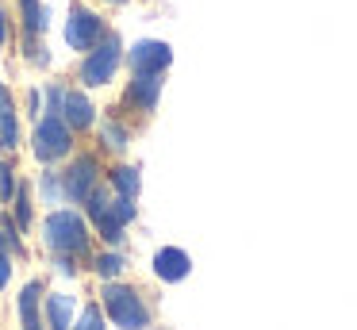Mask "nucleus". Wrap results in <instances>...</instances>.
Returning <instances> with one entry per match:
<instances>
[{
  "mask_svg": "<svg viewBox=\"0 0 357 330\" xmlns=\"http://www.w3.org/2000/svg\"><path fill=\"white\" fill-rule=\"evenodd\" d=\"M43 238L54 253L62 257H89V227L77 211H66V207H54L43 223Z\"/></svg>",
  "mask_w": 357,
  "mask_h": 330,
  "instance_id": "1",
  "label": "nucleus"
},
{
  "mask_svg": "<svg viewBox=\"0 0 357 330\" xmlns=\"http://www.w3.org/2000/svg\"><path fill=\"white\" fill-rule=\"evenodd\" d=\"M119 61H123V43H119V35L108 31L93 50H85V61H81V84H89V89L108 84L112 77H116Z\"/></svg>",
  "mask_w": 357,
  "mask_h": 330,
  "instance_id": "2",
  "label": "nucleus"
},
{
  "mask_svg": "<svg viewBox=\"0 0 357 330\" xmlns=\"http://www.w3.org/2000/svg\"><path fill=\"white\" fill-rule=\"evenodd\" d=\"M104 311L112 322H119L123 330H142L150 322V311L142 303V296L127 284H108L104 288Z\"/></svg>",
  "mask_w": 357,
  "mask_h": 330,
  "instance_id": "3",
  "label": "nucleus"
},
{
  "mask_svg": "<svg viewBox=\"0 0 357 330\" xmlns=\"http://www.w3.org/2000/svg\"><path fill=\"white\" fill-rule=\"evenodd\" d=\"M70 150H73L70 123L62 119V112H47L39 119V127H35V158L47 161V165H54V161L66 158Z\"/></svg>",
  "mask_w": 357,
  "mask_h": 330,
  "instance_id": "4",
  "label": "nucleus"
},
{
  "mask_svg": "<svg viewBox=\"0 0 357 330\" xmlns=\"http://www.w3.org/2000/svg\"><path fill=\"white\" fill-rule=\"evenodd\" d=\"M104 35H108V27H104V20L93 12V8H85V4L70 8V20H66V43H70L73 50H93Z\"/></svg>",
  "mask_w": 357,
  "mask_h": 330,
  "instance_id": "5",
  "label": "nucleus"
},
{
  "mask_svg": "<svg viewBox=\"0 0 357 330\" xmlns=\"http://www.w3.org/2000/svg\"><path fill=\"white\" fill-rule=\"evenodd\" d=\"M66 181V200H73V204H85L89 192L96 188V181H100V165H96V158H77L70 165V173H62Z\"/></svg>",
  "mask_w": 357,
  "mask_h": 330,
  "instance_id": "6",
  "label": "nucleus"
},
{
  "mask_svg": "<svg viewBox=\"0 0 357 330\" xmlns=\"http://www.w3.org/2000/svg\"><path fill=\"white\" fill-rule=\"evenodd\" d=\"M158 96H162V73H135V81H127L123 104L135 112H154Z\"/></svg>",
  "mask_w": 357,
  "mask_h": 330,
  "instance_id": "7",
  "label": "nucleus"
},
{
  "mask_svg": "<svg viewBox=\"0 0 357 330\" xmlns=\"http://www.w3.org/2000/svg\"><path fill=\"white\" fill-rule=\"evenodd\" d=\"M169 61H173V50L165 43H158V38H142V43H135V50H131L135 73H165Z\"/></svg>",
  "mask_w": 357,
  "mask_h": 330,
  "instance_id": "8",
  "label": "nucleus"
},
{
  "mask_svg": "<svg viewBox=\"0 0 357 330\" xmlns=\"http://www.w3.org/2000/svg\"><path fill=\"white\" fill-rule=\"evenodd\" d=\"M20 15H24V50L31 46V58L43 66L47 54H43V46H39V35L47 31V12H43L39 0H20Z\"/></svg>",
  "mask_w": 357,
  "mask_h": 330,
  "instance_id": "9",
  "label": "nucleus"
},
{
  "mask_svg": "<svg viewBox=\"0 0 357 330\" xmlns=\"http://www.w3.org/2000/svg\"><path fill=\"white\" fill-rule=\"evenodd\" d=\"M188 269H192V261H188L185 250H177V246H165V250L154 253V273L162 276V280H185Z\"/></svg>",
  "mask_w": 357,
  "mask_h": 330,
  "instance_id": "10",
  "label": "nucleus"
},
{
  "mask_svg": "<svg viewBox=\"0 0 357 330\" xmlns=\"http://www.w3.org/2000/svg\"><path fill=\"white\" fill-rule=\"evenodd\" d=\"M62 119L70 123V130H89L96 123V107L89 96H81V92H66L62 100Z\"/></svg>",
  "mask_w": 357,
  "mask_h": 330,
  "instance_id": "11",
  "label": "nucleus"
},
{
  "mask_svg": "<svg viewBox=\"0 0 357 330\" xmlns=\"http://www.w3.org/2000/svg\"><path fill=\"white\" fill-rule=\"evenodd\" d=\"M0 146L4 150L20 146V119H16V104H12L8 84H0Z\"/></svg>",
  "mask_w": 357,
  "mask_h": 330,
  "instance_id": "12",
  "label": "nucleus"
},
{
  "mask_svg": "<svg viewBox=\"0 0 357 330\" xmlns=\"http://www.w3.org/2000/svg\"><path fill=\"white\" fill-rule=\"evenodd\" d=\"M47 330H70L73 327V299L70 296H47V319H43Z\"/></svg>",
  "mask_w": 357,
  "mask_h": 330,
  "instance_id": "13",
  "label": "nucleus"
},
{
  "mask_svg": "<svg viewBox=\"0 0 357 330\" xmlns=\"http://www.w3.org/2000/svg\"><path fill=\"white\" fill-rule=\"evenodd\" d=\"M39 296H43V284L39 280H27V288L20 292V319H24V330H43Z\"/></svg>",
  "mask_w": 357,
  "mask_h": 330,
  "instance_id": "14",
  "label": "nucleus"
},
{
  "mask_svg": "<svg viewBox=\"0 0 357 330\" xmlns=\"http://www.w3.org/2000/svg\"><path fill=\"white\" fill-rule=\"evenodd\" d=\"M139 169H131V165H116L112 169V192L116 196H127V200H135L139 196Z\"/></svg>",
  "mask_w": 357,
  "mask_h": 330,
  "instance_id": "15",
  "label": "nucleus"
},
{
  "mask_svg": "<svg viewBox=\"0 0 357 330\" xmlns=\"http://www.w3.org/2000/svg\"><path fill=\"white\" fill-rule=\"evenodd\" d=\"M16 219H8V215H4V223H0V250L4 253H16V257H24L27 253V246L20 242V234H16Z\"/></svg>",
  "mask_w": 357,
  "mask_h": 330,
  "instance_id": "16",
  "label": "nucleus"
},
{
  "mask_svg": "<svg viewBox=\"0 0 357 330\" xmlns=\"http://www.w3.org/2000/svg\"><path fill=\"white\" fill-rule=\"evenodd\" d=\"M100 142L108 146V150H123L127 146V127H119L116 115H108V119L100 123Z\"/></svg>",
  "mask_w": 357,
  "mask_h": 330,
  "instance_id": "17",
  "label": "nucleus"
},
{
  "mask_svg": "<svg viewBox=\"0 0 357 330\" xmlns=\"http://www.w3.org/2000/svg\"><path fill=\"white\" fill-rule=\"evenodd\" d=\"M16 227L20 230H27L31 227V188H27V184H16Z\"/></svg>",
  "mask_w": 357,
  "mask_h": 330,
  "instance_id": "18",
  "label": "nucleus"
},
{
  "mask_svg": "<svg viewBox=\"0 0 357 330\" xmlns=\"http://www.w3.org/2000/svg\"><path fill=\"white\" fill-rule=\"evenodd\" d=\"M123 265H127V257L119 250H108V253L96 257V273H100V276H119V273H123Z\"/></svg>",
  "mask_w": 357,
  "mask_h": 330,
  "instance_id": "19",
  "label": "nucleus"
},
{
  "mask_svg": "<svg viewBox=\"0 0 357 330\" xmlns=\"http://www.w3.org/2000/svg\"><path fill=\"white\" fill-rule=\"evenodd\" d=\"M43 196H47V204H62L66 200V181L58 173H43Z\"/></svg>",
  "mask_w": 357,
  "mask_h": 330,
  "instance_id": "20",
  "label": "nucleus"
},
{
  "mask_svg": "<svg viewBox=\"0 0 357 330\" xmlns=\"http://www.w3.org/2000/svg\"><path fill=\"white\" fill-rule=\"evenodd\" d=\"M70 330H104L100 307H85V311H81V322H77V327H70Z\"/></svg>",
  "mask_w": 357,
  "mask_h": 330,
  "instance_id": "21",
  "label": "nucleus"
},
{
  "mask_svg": "<svg viewBox=\"0 0 357 330\" xmlns=\"http://www.w3.org/2000/svg\"><path fill=\"white\" fill-rule=\"evenodd\" d=\"M16 196V181H12V165H0V200L8 204Z\"/></svg>",
  "mask_w": 357,
  "mask_h": 330,
  "instance_id": "22",
  "label": "nucleus"
},
{
  "mask_svg": "<svg viewBox=\"0 0 357 330\" xmlns=\"http://www.w3.org/2000/svg\"><path fill=\"white\" fill-rule=\"evenodd\" d=\"M8 276H12V257H8L4 250H0V288L8 284Z\"/></svg>",
  "mask_w": 357,
  "mask_h": 330,
  "instance_id": "23",
  "label": "nucleus"
},
{
  "mask_svg": "<svg viewBox=\"0 0 357 330\" xmlns=\"http://www.w3.org/2000/svg\"><path fill=\"white\" fill-rule=\"evenodd\" d=\"M0 43H8V15H4V8H0Z\"/></svg>",
  "mask_w": 357,
  "mask_h": 330,
  "instance_id": "24",
  "label": "nucleus"
},
{
  "mask_svg": "<svg viewBox=\"0 0 357 330\" xmlns=\"http://www.w3.org/2000/svg\"><path fill=\"white\" fill-rule=\"evenodd\" d=\"M108 4H127V0H108Z\"/></svg>",
  "mask_w": 357,
  "mask_h": 330,
  "instance_id": "25",
  "label": "nucleus"
}]
</instances>
